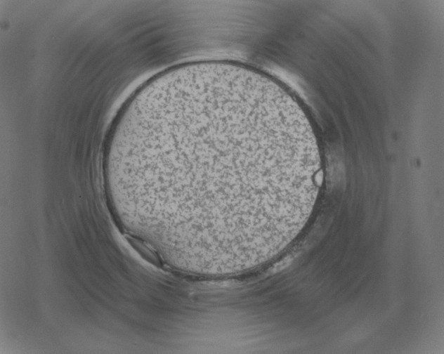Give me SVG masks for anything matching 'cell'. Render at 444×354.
<instances>
[{
	"instance_id": "cell-1",
	"label": "cell",
	"mask_w": 444,
	"mask_h": 354,
	"mask_svg": "<svg viewBox=\"0 0 444 354\" xmlns=\"http://www.w3.org/2000/svg\"><path fill=\"white\" fill-rule=\"evenodd\" d=\"M142 190L185 231L228 240L289 222L316 200L319 148L306 115L272 78L227 61L158 76L137 115Z\"/></svg>"
}]
</instances>
